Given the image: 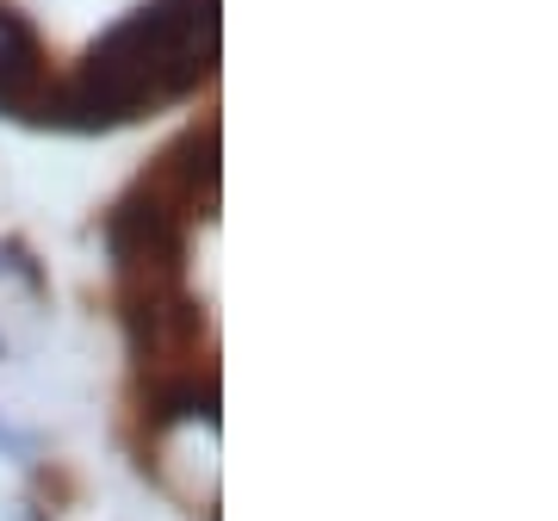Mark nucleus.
Wrapping results in <instances>:
<instances>
[{
  "label": "nucleus",
  "mask_w": 558,
  "mask_h": 521,
  "mask_svg": "<svg viewBox=\"0 0 558 521\" xmlns=\"http://www.w3.org/2000/svg\"><path fill=\"white\" fill-rule=\"evenodd\" d=\"M0 521H38V516H32V502H7V509H0Z\"/></svg>",
  "instance_id": "nucleus-5"
},
{
  "label": "nucleus",
  "mask_w": 558,
  "mask_h": 521,
  "mask_svg": "<svg viewBox=\"0 0 558 521\" xmlns=\"http://www.w3.org/2000/svg\"><path fill=\"white\" fill-rule=\"evenodd\" d=\"M0 292H25V299H44L38 260L25 255L20 242H0Z\"/></svg>",
  "instance_id": "nucleus-3"
},
{
  "label": "nucleus",
  "mask_w": 558,
  "mask_h": 521,
  "mask_svg": "<svg viewBox=\"0 0 558 521\" xmlns=\"http://www.w3.org/2000/svg\"><path fill=\"white\" fill-rule=\"evenodd\" d=\"M0 361H7V336H0Z\"/></svg>",
  "instance_id": "nucleus-6"
},
{
  "label": "nucleus",
  "mask_w": 558,
  "mask_h": 521,
  "mask_svg": "<svg viewBox=\"0 0 558 521\" xmlns=\"http://www.w3.org/2000/svg\"><path fill=\"white\" fill-rule=\"evenodd\" d=\"M44 50L32 38V25L13 13V0H0V112L32 119V106L44 100Z\"/></svg>",
  "instance_id": "nucleus-2"
},
{
  "label": "nucleus",
  "mask_w": 558,
  "mask_h": 521,
  "mask_svg": "<svg viewBox=\"0 0 558 521\" xmlns=\"http://www.w3.org/2000/svg\"><path fill=\"white\" fill-rule=\"evenodd\" d=\"M211 57H218V0H156L131 13L106 44H94L62 87H44L32 119L69 131L131 124L149 106L193 94L211 75Z\"/></svg>",
  "instance_id": "nucleus-1"
},
{
  "label": "nucleus",
  "mask_w": 558,
  "mask_h": 521,
  "mask_svg": "<svg viewBox=\"0 0 558 521\" xmlns=\"http://www.w3.org/2000/svg\"><path fill=\"white\" fill-rule=\"evenodd\" d=\"M0 460H32V435H20L7 416H0Z\"/></svg>",
  "instance_id": "nucleus-4"
}]
</instances>
